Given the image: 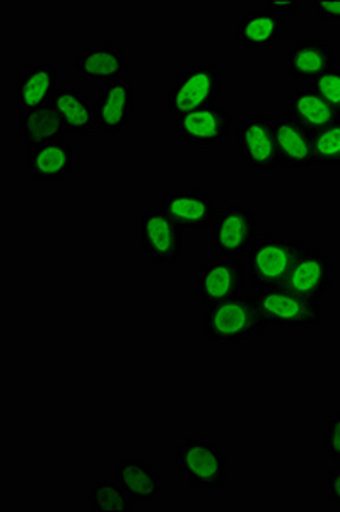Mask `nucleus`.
<instances>
[{
    "label": "nucleus",
    "instance_id": "1",
    "mask_svg": "<svg viewBox=\"0 0 340 512\" xmlns=\"http://www.w3.org/2000/svg\"><path fill=\"white\" fill-rule=\"evenodd\" d=\"M264 318L253 294L233 297L223 303L207 304L202 333L212 344L243 345L255 342L265 332Z\"/></svg>",
    "mask_w": 340,
    "mask_h": 512
},
{
    "label": "nucleus",
    "instance_id": "2",
    "mask_svg": "<svg viewBox=\"0 0 340 512\" xmlns=\"http://www.w3.org/2000/svg\"><path fill=\"white\" fill-rule=\"evenodd\" d=\"M176 470L197 492H216L228 478L226 454L214 437H182L176 446Z\"/></svg>",
    "mask_w": 340,
    "mask_h": 512
},
{
    "label": "nucleus",
    "instance_id": "3",
    "mask_svg": "<svg viewBox=\"0 0 340 512\" xmlns=\"http://www.w3.org/2000/svg\"><path fill=\"white\" fill-rule=\"evenodd\" d=\"M163 94L166 111L173 118L211 108L221 98V69L217 64L185 67L166 82Z\"/></svg>",
    "mask_w": 340,
    "mask_h": 512
},
{
    "label": "nucleus",
    "instance_id": "4",
    "mask_svg": "<svg viewBox=\"0 0 340 512\" xmlns=\"http://www.w3.org/2000/svg\"><path fill=\"white\" fill-rule=\"evenodd\" d=\"M301 243L286 234H264L247 255L248 286L255 291L281 287L298 258Z\"/></svg>",
    "mask_w": 340,
    "mask_h": 512
},
{
    "label": "nucleus",
    "instance_id": "5",
    "mask_svg": "<svg viewBox=\"0 0 340 512\" xmlns=\"http://www.w3.org/2000/svg\"><path fill=\"white\" fill-rule=\"evenodd\" d=\"M253 299L264 318L267 328L306 330L320 325L323 320L322 304L296 296L284 287L255 291Z\"/></svg>",
    "mask_w": 340,
    "mask_h": 512
},
{
    "label": "nucleus",
    "instance_id": "6",
    "mask_svg": "<svg viewBox=\"0 0 340 512\" xmlns=\"http://www.w3.org/2000/svg\"><path fill=\"white\" fill-rule=\"evenodd\" d=\"M211 229L212 250L217 256L243 258L260 238L257 214L247 205L217 207V216Z\"/></svg>",
    "mask_w": 340,
    "mask_h": 512
},
{
    "label": "nucleus",
    "instance_id": "7",
    "mask_svg": "<svg viewBox=\"0 0 340 512\" xmlns=\"http://www.w3.org/2000/svg\"><path fill=\"white\" fill-rule=\"evenodd\" d=\"M235 149L248 169L258 175H272L281 168L274 122L267 117L252 115L235 128Z\"/></svg>",
    "mask_w": 340,
    "mask_h": 512
},
{
    "label": "nucleus",
    "instance_id": "8",
    "mask_svg": "<svg viewBox=\"0 0 340 512\" xmlns=\"http://www.w3.org/2000/svg\"><path fill=\"white\" fill-rule=\"evenodd\" d=\"M235 128L233 113L228 106L219 103L175 118L176 139L194 151H209L223 146Z\"/></svg>",
    "mask_w": 340,
    "mask_h": 512
},
{
    "label": "nucleus",
    "instance_id": "9",
    "mask_svg": "<svg viewBox=\"0 0 340 512\" xmlns=\"http://www.w3.org/2000/svg\"><path fill=\"white\" fill-rule=\"evenodd\" d=\"M137 241L144 255L156 265H173L182 260L183 231L159 205L139 217Z\"/></svg>",
    "mask_w": 340,
    "mask_h": 512
},
{
    "label": "nucleus",
    "instance_id": "10",
    "mask_svg": "<svg viewBox=\"0 0 340 512\" xmlns=\"http://www.w3.org/2000/svg\"><path fill=\"white\" fill-rule=\"evenodd\" d=\"M247 287V267L241 258L217 256L207 260L195 275V296L206 306L243 296Z\"/></svg>",
    "mask_w": 340,
    "mask_h": 512
},
{
    "label": "nucleus",
    "instance_id": "11",
    "mask_svg": "<svg viewBox=\"0 0 340 512\" xmlns=\"http://www.w3.org/2000/svg\"><path fill=\"white\" fill-rule=\"evenodd\" d=\"M98 134L118 137L137 113V82L134 79L101 84L93 98Z\"/></svg>",
    "mask_w": 340,
    "mask_h": 512
},
{
    "label": "nucleus",
    "instance_id": "12",
    "mask_svg": "<svg viewBox=\"0 0 340 512\" xmlns=\"http://www.w3.org/2000/svg\"><path fill=\"white\" fill-rule=\"evenodd\" d=\"M281 287L296 296L322 303L334 291V265L320 248L301 243L298 258Z\"/></svg>",
    "mask_w": 340,
    "mask_h": 512
},
{
    "label": "nucleus",
    "instance_id": "13",
    "mask_svg": "<svg viewBox=\"0 0 340 512\" xmlns=\"http://www.w3.org/2000/svg\"><path fill=\"white\" fill-rule=\"evenodd\" d=\"M288 31V18L262 9L243 14L233 28V41L245 52L267 55L284 40Z\"/></svg>",
    "mask_w": 340,
    "mask_h": 512
},
{
    "label": "nucleus",
    "instance_id": "14",
    "mask_svg": "<svg viewBox=\"0 0 340 512\" xmlns=\"http://www.w3.org/2000/svg\"><path fill=\"white\" fill-rule=\"evenodd\" d=\"M76 72L83 82L108 84L125 79V48L118 41H86L76 59Z\"/></svg>",
    "mask_w": 340,
    "mask_h": 512
},
{
    "label": "nucleus",
    "instance_id": "15",
    "mask_svg": "<svg viewBox=\"0 0 340 512\" xmlns=\"http://www.w3.org/2000/svg\"><path fill=\"white\" fill-rule=\"evenodd\" d=\"M159 207L165 210L176 226L188 233L211 229L217 216L214 200L199 188L166 192Z\"/></svg>",
    "mask_w": 340,
    "mask_h": 512
},
{
    "label": "nucleus",
    "instance_id": "16",
    "mask_svg": "<svg viewBox=\"0 0 340 512\" xmlns=\"http://www.w3.org/2000/svg\"><path fill=\"white\" fill-rule=\"evenodd\" d=\"M337 55L329 41L322 38H303L289 43L286 50V69L293 81L308 84L317 81L325 72L334 69Z\"/></svg>",
    "mask_w": 340,
    "mask_h": 512
},
{
    "label": "nucleus",
    "instance_id": "17",
    "mask_svg": "<svg viewBox=\"0 0 340 512\" xmlns=\"http://www.w3.org/2000/svg\"><path fill=\"white\" fill-rule=\"evenodd\" d=\"M59 72L53 64H31L14 82V106L23 115L52 103L59 89Z\"/></svg>",
    "mask_w": 340,
    "mask_h": 512
},
{
    "label": "nucleus",
    "instance_id": "18",
    "mask_svg": "<svg viewBox=\"0 0 340 512\" xmlns=\"http://www.w3.org/2000/svg\"><path fill=\"white\" fill-rule=\"evenodd\" d=\"M74 146L71 142H55L26 151V173L36 183H59L74 171Z\"/></svg>",
    "mask_w": 340,
    "mask_h": 512
},
{
    "label": "nucleus",
    "instance_id": "19",
    "mask_svg": "<svg viewBox=\"0 0 340 512\" xmlns=\"http://www.w3.org/2000/svg\"><path fill=\"white\" fill-rule=\"evenodd\" d=\"M52 105L59 111L69 134L74 137L98 134L93 99L84 93L79 84H60Z\"/></svg>",
    "mask_w": 340,
    "mask_h": 512
},
{
    "label": "nucleus",
    "instance_id": "20",
    "mask_svg": "<svg viewBox=\"0 0 340 512\" xmlns=\"http://www.w3.org/2000/svg\"><path fill=\"white\" fill-rule=\"evenodd\" d=\"M115 475L135 504H154L165 494V480L147 461H118Z\"/></svg>",
    "mask_w": 340,
    "mask_h": 512
},
{
    "label": "nucleus",
    "instance_id": "21",
    "mask_svg": "<svg viewBox=\"0 0 340 512\" xmlns=\"http://www.w3.org/2000/svg\"><path fill=\"white\" fill-rule=\"evenodd\" d=\"M272 122L276 130L277 149L282 166L293 171H301L315 164L311 132L286 117L274 118Z\"/></svg>",
    "mask_w": 340,
    "mask_h": 512
},
{
    "label": "nucleus",
    "instance_id": "22",
    "mask_svg": "<svg viewBox=\"0 0 340 512\" xmlns=\"http://www.w3.org/2000/svg\"><path fill=\"white\" fill-rule=\"evenodd\" d=\"M286 118L305 127L311 134L339 122L334 108L311 88H299L286 99Z\"/></svg>",
    "mask_w": 340,
    "mask_h": 512
},
{
    "label": "nucleus",
    "instance_id": "23",
    "mask_svg": "<svg viewBox=\"0 0 340 512\" xmlns=\"http://www.w3.org/2000/svg\"><path fill=\"white\" fill-rule=\"evenodd\" d=\"M69 130L52 103L21 115V142L28 149L65 142Z\"/></svg>",
    "mask_w": 340,
    "mask_h": 512
},
{
    "label": "nucleus",
    "instance_id": "24",
    "mask_svg": "<svg viewBox=\"0 0 340 512\" xmlns=\"http://www.w3.org/2000/svg\"><path fill=\"white\" fill-rule=\"evenodd\" d=\"M88 502L94 512H130L135 509V502L117 478L96 480L89 490Z\"/></svg>",
    "mask_w": 340,
    "mask_h": 512
},
{
    "label": "nucleus",
    "instance_id": "25",
    "mask_svg": "<svg viewBox=\"0 0 340 512\" xmlns=\"http://www.w3.org/2000/svg\"><path fill=\"white\" fill-rule=\"evenodd\" d=\"M315 163L340 164V120L313 134Z\"/></svg>",
    "mask_w": 340,
    "mask_h": 512
},
{
    "label": "nucleus",
    "instance_id": "26",
    "mask_svg": "<svg viewBox=\"0 0 340 512\" xmlns=\"http://www.w3.org/2000/svg\"><path fill=\"white\" fill-rule=\"evenodd\" d=\"M308 88L320 94L340 117V67L325 72L317 81L311 82Z\"/></svg>",
    "mask_w": 340,
    "mask_h": 512
},
{
    "label": "nucleus",
    "instance_id": "27",
    "mask_svg": "<svg viewBox=\"0 0 340 512\" xmlns=\"http://www.w3.org/2000/svg\"><path fill=\"white\" fill-rule=\"evenodd\" d=\"M322 446L332 463H340V410L329 415L323 429Z\"/></svg>",
    "mask_w": 340,
    "mask_h": 512
},
{
    "label": "nucleus",
    "instance_id": "28",
    "mask_svg": "<svg viewBox=\"0 0 340 512\" xmlns=\"http://www.w3.org/2000/svg\"><path fill=\"white\" fill-rule=\"evenodd\" d=\"M310 4L320 18L340 26V0H311Z\"/></svg>",
    "mask_w": 340,
    "mask_h": 512
},
{
    "label": "nucleus",
    "instance_id": "29",
    "mask_svg": "<svg viewBox=\"0 0 340 512\" xmlns=\"http://www.w3.org/2000/svg\"><path fill=\"white\" fill-rule=\"evenodd\" d=\"M327 497H329L330 506L340 509V463L330 468L329 477H327Z\"/></svg>",
    "mask_w": 340,
    "mask_h": 512
},
{
    "label": "nucleus",
    "instance_id": "30",
    "mask_svg": "<svg viewBox=\"0 0 340 512\" xmlns=\"http://www.w3.org/2000/svg\"><path fill=\"white\" fill-rule=\"evenodd\" d=\"M301 7H303V2H299V0H270L265 9L288 18V14L301 11Z\"/></svg>",
    "mask_w": 340,
    "mask_h": 512
}]
</instances>
